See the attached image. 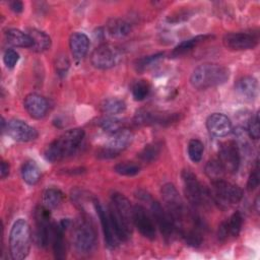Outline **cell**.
Wrapping results in <instances>:
<instances>
[{"mask_svg": "<svg viewBox=\"0 0 260 260\" xmlns=\"http://www.w3.org/2000/svg\"><path fill=\"white\" fill-rule=\"evenodd\" d=\"M84 138V131L80 128H74L66 131L45 149L44 156L51 162L59 161L71 155L79 147Z\"/></svg>", "mask_w": 260, "mask_h": 260, "instance_id": "cell-1", "label": "cell"}, {"mask_svg": "<svg viewBox=\"0 0 260 260\" xmlns=\"http://www.w3.org/2000/svg\"><path fill=\"white\" fill-rule=\"evenodd\" d=\"M229 77L230 71L225 66L215 63H204L193 71L190 82L194 88L201 90L221 85L228 81Z\"/></svg>", "mask_w": 260, "mask_h": 260, "instance_id": "cell-2", "label": "cell"}, {"mask_svg": "<svg viewBox=\"0 0 260 260\" xmlns=\"http://www.w3.org/2000/svg\"><path fill=\"white\" fill-rule=\"evenodd\" d=\"M31 245V232L27 221L18 218L12 224L9 234V251L12 259H24L29 252Z\"/></svg>", "mask_w": 260, "mask_h": 260, "instance_id": "cell-3", "label": "cell"}, {"mask_svg": "<svg viewBox=\"0 0 260 260\" xmlns=\"http://www.w3.org/2000/svg\"><path fill=\"white\" fill-rule=\"evenodd\" d=\"M73 245L78 253L88 254L96 246V232L94 225L87 217L78 218L72 231Z\"/></svg>", "mask_w": 260, "mask_h": 260, "instance_id": "cell-4", "label": "cell"}, {"mask_svg": "<svg viewBox=\"0 0 260 260\" xmlns=\"http://www.w3.org/2000/svg\"><path fill=\"white\" fill-rule=\"evenodd\" d=\"M161 196L165 203V209L170 214L175 224L176 231L179 232L184 221L186 220L188 213L179 195V192L173 184L168 183L161 187Z\"/></svg>", "mask_w": 260, "mask_h": 260, "instance_id": "cell-5", "label": "cell"}, {"mask_svg": "<svg viewBox=\"0 0 260 260\" xmlns=\"http://www.w3.org/2000/svg\"><path fill=\"white\" fill-rule=\"evenodd\" d=\"M184 184L185 195L194 207H200L208 204L212 199L210 191L206 189L190 170H184L181 174Z\"/></svg>", "mask_w": 260, "mask_h": 260, "instance_id": "cell-6", "label": "cell"}, {"mask_svg": "<svg viewBox=\"0 0 260 260\" xmlns=\"http://www.w3.org/2000/svg\"><path fill=\"white\" fill-rule=\"evenodd\" d=\"M211 199L221 207L237 204L243 198L242 189L235 184L224 181L223 179L211 181L210 190Z\"/></svg>", "mask_w": 260, "mask_h": 260, "instance_id": "cell-7", "label": "cell"}, {"mask_svg": "<svg viewBox=\"0 0 260 260\" xmlns=\"http://www.w3.org/2000/svg\"><path fill=\"white\" fill-rule=\"evenodd\" d=\"M133 141V133L122 128L111 134L107 144L98 151V156L102 158H112L125 150Z\"/></svg>", "mask_w": 260, "mask_h": 260, "instance_id": "cell-8", "label": "cell"}, {"mask_svg": "<svg viewBox=\"0 0 260 260\" xmlns=\"http://www.w3.org/2000/svg\"><path fill=\"white\" fill-rule=\"evenodd\" d=\"M36 223V237L38 244L41 247H46L51 242L53 224L51 222L50 209L44 205L38 206L34 213Z\"/></svg>", "mask_w": 260, "mask_h": 260, "instance_id": "cell-9", "label": "cell"}, {"mask_svg": "<svg viewBox=\"0 0 260 260\" xmlns=\"http://www.w3.org/2000/svg\"><path fill=\"white\" fill-rule=\"evenodd\" d=\"M218 160L225 172L231 174L237 173L240 167V151L235 141L229 140L220 144Z\"/></svg>", "mask_w": 260, "mask_h": 260, "instance_id": "cell-10", "label": "cell"}, {"mask_svg": "<svg viewBox=\"0 0 260 260\" xmlns=\"http://www.w3.org/2000/svg\"><path fill=\"white\" fill-rule=\"evenodd\" d=\"M151 215L154 219V222L156 223L157 228L159 229L164 239L166 242L172 241L176 231L175 224L170 216V214L167 212L164 206H161L158 202L152 201L150 205Z\"/></svg>", "mask_w": 260, "mask_h": 260, "instance_id": "cell-11", "label": "cell"}, {"mask_svg": "<svg viewBox=\"0 0 260 260\" xmlns=\"http://www.w3.org/2000/svg\"><path fill=\"white\" fill-rule=\"evenodd\" d=\"M133 222L143 237L149 240L155 238L156 230L153 217L142 205L133 206Z\"/></svg>", "mask_w": 260, "mask_h": 260, "instance_id": "cell-12", "label": "cell"}, {"mask_svg": "<svg viewBox=\"0 0 260 260\" xmlns=\"http://www.w3.org/2000/svg\"><path fill=\"white\" fill-rule=\"evenodd\" d=\"M223 44L231 50H250L257 46L258 35L255 32H229L223 37Z\"/></svg>", "mask_w": 260, "mask_h": 260, "instance_id": "cell-13", "label": "cell"}, {"mask_svg": "<svg viewBox=\"0 0 260 260\" xmlns=\"http://www.w3.org/2000/svg\"><path fill=\"white\" fill-rule=\"evenodd\" d=\"M5 130L13 140L19 142H28L38 137V131L34 127L18 119L9 120Z\"/></svg>", "mask_w": 260, "mask_h": 260, "instance_id": "cell-14", "label": "cell"}, {"mask_svg": "<svg viewBox=\"0 0 260 260\" xmlns=\"http://www.w3.org/2000/svg\"><path fill=\"white\" fill-rule=\"evenodd\" d=\"M93 204H94L95 211L99 215V218H100V221H101V224H102V229H103V232H104L106 244L110 249H114V248L117 247V245L120 241L118 240V238L115 234V231L113 229L112 222H111L110 217H109V213H108V211L105 210L103 205L98 200H94Z\"/></svg>", "mask_w": 260, "mask_h": 260, "instance_id": "cell-15", "label": "cell"}, {"mask_svg": "<svg viewBox=\"0 0 260 260\" xmlns=\"http://www.w3.org/2000/svg\"><path fill=\"white\" fill-rule=\"evenodd\" d=\"M69 219H62L59 223L53 224L51 243L54 255L57 259H64L66 257V244L64 239V232L69 226Z\"/></svg>", "mask_w": 260, "mask_h": 260, "instance_id": "cell-16", "label": "cell"}, {"mask_svg": "<svg viewBox=\"0 0 260 260\" xmlns=\"http://www.w3.org/2000/svg\"><path fill=\"white\" fill-rule=\"evenodd\" d=\"M116 51L108 45L98 47L91 54V63L99 69H109L113 67L116 64Z\"/></svg>", "mask_w": 260, "mask_h": 260, "instance_id": "cell-17", "label": "cell"}, {"mask_svg": "<svg viewBox=\"0 0 260 260\" xmlns=\"http://www.w3.org/2000/svg\"><path fill=\"white\" fill-rule=\"evenodd\" d=\"M23 106L28 115L35 119H42L49 110V103L46 98L38 93H29L25 96Z\"/></svg>", "mask_w": 260, "mask_h": 260, "instance_id": "cell-18", "label": "cell"}, {"mask_svg": "<svg viewBox=\"0 0 260 260\" xmlns=\"http://www.w3.org/2000/svg\"><path fill=\"white\" fill-rule=\"evenodd\" d=\"M110 205L128 225L133 228V206L125 195L117 192L113 193Z\"/></svg>", "mask_w": 260, "mask_h": 260, "instance_id": "cell-19", "label": "cell"}, {"mask_svg": "<svg viewBox=\"0 0 260 260\" xmlns=\"http://www.w3.org/2000/svg\"><path fill=\"white\" fill-rule=\"evenodd\" d=\"M207 130L214 136L223 137L231 133L232 122L221 113H213L206 120Z\"/></svg>", "mask_w": 260, "mask_h": 260, "instance_id": "cell-20", "label": "cell"}, {"mask_svg": "<svg viewBox=\"0 0 260 260\" xmlns=\"http://www.w3.org/2000/svg\"><path fill=\"white\" fill-rule=\"evenodd\" d=\"M177 120L175 114H162L158 112H152L148 110H140L134 117V122L137 125H149V124H165L172 123Z\"/></svg>", "mask_w": 260, "mask_h": 260, "instance_id": "cell-21", "label": "cell"}, {"mask_svg": "<svg viewBox=\"0 0 260 260\" xmlns=\"http://www.w3.org/2000/svg\"><path fill=\"white\" fill-rule=\"evenodd\" d=\"M69 47L72 56L76 60H81L87 54L89 48V40L82 32H74L69 39Z\"/></svg>", "mask_w": 260, "mask_h": 260, "instance_id": "cell-22", "label": "cell"}, {"mask_svg": "<svg viewBox=\"0 0 260 260\" xmlns=\"http://www.w3.org/2000/svg\"><path fill=\"white\" fill-rule=\"evenodd\" d=\"M236 90L241 96L253 100L258 93V81L253 76H244L237 81Z\"/></svg>", "mask_w": 260, "mask_h": 260, "instance_id": "cell-23", "label": "cell"}, {"mask_svg": "<svg viewBox=\"0 0 260 260\" xmlns=\"http://www.w3.org/2000/svg\"><path fill=\"white\" fill-rule=\"evenodd\" d=\"M6 40L8 44L14 47H21V48H31L32 41L28 34H25L16 28H9L5 32Z\"/></svg>", "mask_w": 260, "mask_h": 260, "instance_id": "cell-24", "label": "cell"}, {"mask_svg": "<svg viewBox=\"0 0 260 260\" xmlns=\"http://www.w3.org/2000/svg\"><path fill=\"white\" fill-rule=\"evenodd\" d=\"M21 177L28 185H35L41 179V169L35 160H26L21 167Z\"/></svg>", "mask_w": 260, "mask_h": 260, "instance_id": "cell-25", "label": "cell"}, {"mask_svg": "<svg viewBox=\"0 0 260 260\" xmlns=\"http://www.w3.org/2000/svg\"><path fill=\"white\" fill-rule=\"evenodd\" d=\"M108 32L117 39L128 36L131 31V25L121 18H112L107 23Z\"/></svg>", "mask_w": 260, "mask_h": 260, "instance_id": "cell-26", "label": "cell"}, {"mask_svg": "<svg viewBox=\"0 0 260 260\" xmlns=\"http://www.w3.org/2000/svg\"><path fill=\"white\" fill-rule=\"evenodd\" d=\"M209 38H211V36H209V35H200V36H196L194 38H191L189 40L183 41L182 43H180L178 46L175 47V49L172 52V56L173 57L182 56V55L190 52L191 50H193V48H195L200 43L204 42L205 40H207Z\"/></svg>", "mask_w": 260, "mask_h": 260, "instance_id": "cell-27", "label": "cell"}, {"mask_svg": "<svg viewBox=\"0 0 260 260\" xmlns=\"http://www.w3.org/2000/svg\"><path fill=\"white\" fill-rule=\"evenodd\" d=\"M28 35L32 41V47L30 49L35 52H44L50 48L51 39L46 32L32 28L28 31Z\"/></svg>", "mask_w": 260, "mask_h": 260, "instance_id": "cell-28", "label": "cell"}, {"mask_svg": "<svg viewBox=\"0 0 260 260\" xmlns=\"http://www.w3.org/2000/svg\"><path fill=\"white\" fill-rule=\"evenodd\" d=\"M63 200V193L57 188H49L43 194V205L48 209L58 207Z\"/></svg>", "mask_w": 260, "mask_h": 260, "instance_id": "cell-29", "label": "cell"}, {"mask_svg": "<svg viewBox=\"0 0 260 260\" xmlns=\"http://www.w3.org/2000/svg\"><path fill=\"white\" fill-rule=\"evenodd\" d=\"M101 109L104 113H107L109 115H117L122 113L126 109V104L121 99L110 98L102 103Z\"/></svg>", "mask_w": 260, "mask_h": 260, "instance_id": "cell-30", "label": "cell"}, {"mask_svg": "<svg viewBox=\"0 0 260 260\" xmlns=\"http://www.w3.org/2000/svg\"><path fill=\"white\" fill-rule=\"evenodd\" d=\"M162 148V144L160 142H152L144 146V148L138 153L139 158L142 161L150 162L157 158Z\"/></svg>", "mask_w": 260, "mask_h": 260, "instance_id": "cell-31", "label": "cell"}, {"mask_svg": "<svg viewBox=\"0 0 260 260\" xmlns=\"http://www.w3.org/2000/svg\"><path fill=\"white\" fill-rule=\"evenodd\" d=\"M224 172L225 171L218 159H211L205 166V173L211 181L223 179Z\"/></svg>", "mask_w": 260, "mask_h": 260, "instance_id": "cell-32", "label": "cell"}, {"mask_svg": "<svg viewBox=\"0 0 260 260\" xmlns=\"http://www.w3.org/2000/svg\"><path fill=\"white\" fill-rule=\"evenodd\" d=\"M114 171L119 175L132 177L140 172V166L134 161H122L115 166Z\"/></svg>", "mask_w": 260, "mask_h": 260, "instance_id": "cell-33", "label": "cell"}, {"mask_svg": "<svg viewBox=\"0 0 260 260\" xmlns=\"http://www.w3.org/2000/svg\"><path fill=\"white\" fill-rule=\"evenodd\" d=\"M150 91V84L145 79L137 80L132 86V95L135 101H143Z\"/></svg>", "mask_w": 260, "mask_h": 260, "instance_id": "cell-34", "label": "cell"}, {"mask_svg": "<svg viewBox=\"0 0 260 260\" xmlns=\"http://www.w3.org/2000/svg\"><path fill=\"white\" fill-rule=\"evenodd\" d=\"M204 150L203 143L198 139H191L188 143V155L193 162H199Z\"/></svg>", "mask_w": 260, "mask_h": 260, "instance_id": "cell-35", "label": "cell"}, {"mask_svg": "<svg viewBox=\"0 0 260 260\" xmlns=\"http://www.w3.org/2000/svg\"><path fill=\"white\" fill-rule=\"evenodd\" d=\"M124 125L123 120L115 118V117H108V118H104L103 120H101L100 122V126L102 127V129L108 133H114L122 128Z\"/></svg>", "mask_w": 260, "mask_h": 260, "instance_id": "cell-36", "label": "cell"}, {"mask_svg": "<svg viewBox=\"0 0 260 260\" xmlns=\"http://www.w3.org/2000/svg\"><path fill=\"white\" fill-rule=\"evenodd\" d=\"M164 57V53H156L150 56L142 57L135 62V68L137 71H144L145 69L154 65L157 61H159Z\"/></svg>", "mask_w": 260, "mask_h": 260, "instance_id": "cell-37", "label": "cell"}, {"mask_svg": "<svg viewBox=\"0 0 260 260\" xmlns=\"http://www.w3.org/2000/svg\"><path fill=\"white\" fill-rule=\"evenodd\" d=\"M226 223H228L230 235L233 237H237L240 234L242 224H243V216L241 212L240 211L234 212L230 217V219L226 220Z\"/></svg>", "mask_w": 260, "mask_h": 260, "instance_id": "cell-38", "label": "cell"}, {"mask_svg": "<svg viewBox=\"0 0 260 260\" xmlns=\"http://www.w3.org/2000/svg\"><path fill=\"white\" fill-rule=\"evenodd\" d=\"M259 181H260V176H259V164L258 160L256 161L255 168L253 169V171L251 172L248 182H247V189L249 191H253L255 190L258 185H259Z\"/></svg>", "mask_w": 260, "mask_h": 260, "instance_id": "cell-39", "label": "cell"}, {"mask_svg": "<svg viewBox=\"0 0 260 260\" xmlns=\"http://www.w3.org/2000/svg\"><path fill=\"white\" fill-rule=\"evenodd\" d=\"M249 136L253 139H258L260 136V126H259V113L255 115L254 118L251 119L248 127Z\"/></svg>", "mask_w": 260, "mask_h": 260, "instance_id": "cell-40", "label": "cell"}, {"mask_svg": "<svg viewBox=\"0 0 260 260\" xmlns=\"http://www.w3.org/2000/svg\"><path fill=\"white\" fill-rule=\"evenodd\" d=\"M18 59H19L18 53L12 49L6 50L3 56V60L7 68H13L16 65Z\"/></svg>", "mask_w": 260, "mask_h": 260, "instance_id": "cell-41", "label": "cell"}, {"mask_svg": "<svg viewBox=\"0 0 260 260\" xmlns=\"http://www.w3.org/2000/svg\"><path fill=\"white\" fill-rule=\"evenodd\" d=\"M68 68H69V61H68L67 57L66 56L59 57L56 62V70H57L58 75L64 76L66 74Z\"/></svg>", "mask_w": 260, "mask_h": 260, "instance_id": "cell-42", "label": "cell"}, {"mask_svg": "<svg viewBox=\"0 0 260 260\" xmlns=\"http://www.w3.org/2000/svg\"><path fill=\"white\" fill-rule=\"evenodd\" d=\"M228 235H230L228 223H226V221H223V222H221V224L218 228L217 236H218V239L220 241H224L228 238Z\"/></svg>", "mask_w": 260, "mask_h": 260, "instance_id": "cell-43", "label": "cell"}, {"mask_svg": "<svg viewBox=\"0 0 260 260\" xmlns=\"http://www.w3.org/2000/svg\"><path fill=\"white\" fill-rule=\"evenodd\" d=\"M9 6H10V9L16 13H19L23 10V4L21 1H17V0L11 1L9 3Z\"/></svg>", "mask_w": 260, "mask_h": 260, "instance_id": "cell-44", "label": "cell"}, {"mask_svg": "<svg viewBox=\"0 0 260 260\" xmlns=\"http://www.w3.org/2000/svg\"><path fill=\"white\" fill-rule=\"evenodd\" d=\"M0 174H1V178L2 179H5L9 175V165L6 161H4V160L1 162Z\"/></svg>", "mask_w": 260, "mask_h": 260, "instance_id": "cell-45", "label": "cell"}]
</instances>
